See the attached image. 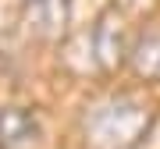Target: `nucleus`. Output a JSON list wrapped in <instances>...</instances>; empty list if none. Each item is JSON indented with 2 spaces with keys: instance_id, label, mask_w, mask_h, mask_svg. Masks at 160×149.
Here are the masks:
<instances>
[{
  "instance_id": "1",
  "label": "nucleus",
  "mask_w": 160,
  "mask_h": 149,
  "mask_svg": "<svg viewBox=\"0 0 160 149\" xmlns=\"http://www.w3.org/2000/svg\"><path fill=\"white\" fill-rule=\"evenodd\" d=\"M153 124V110L132 92L92 99L82 114V135L92 149H135Z\"/></svg>"
},
{
  "instance_id": "2",
  "label": "nucleus",
  "mask_w": 160,
  "mask_h": 149,
  "mask_svg": "<svg viewBox=\"0 0 160 149\" xmlns=\"http://www.w3.org/2000/svg\"><path fill=\"white\" fill-rule=\"evenodd\" d=\"M86 46H89V64L100 71H114L121 64H128L132 36L125 29V18H121L118 7H110L96 18V25L86 32Z\"/></svg>"
},
{
  "instance_id": "3",
  "label": "nucleus",
  "mask_w": 160,
  "mask_h": 149,
  "mask_svg": "<svg viewBox=\"0 0 160 149\" xmlns=\"http://www.w3.org/2000/svg\"><path fill=\"white\" fill-rule=\"evenodd\" d=\"M22 14L29 32H36L39 39H57L68 29L71 0H22Z\"/></svg>"
},
{
  "instance_id": "4",
  "label": "nucleus",
  "mask_w": 160,
  "mask_h": 149,
  "mask_svg": "<svg viewBox=\"0 0 160 149\" xmlns=\"http://www.w3.org/2000/svg\"><path fill=\"white\" fill-rule=\"evenodd\" d=\"M39 142V114L29 107L0 110V149H29Z\"/></svg>"
},
{
  "instance_id": "5",
  "label": "nucleus",
  "mask_w": 160,
  "mask_h": 149,
  "mask_svg": "<svg viewBox=\"0 0 160 149\" xmlns=\"http://www.w3.org/2000/svg\"><path fill=\"white\" fill-rule=\"evenodd\" d=\"M128 68L142 82H160V29H146L132 39Z\"/></svg>"
}]
</instances>
